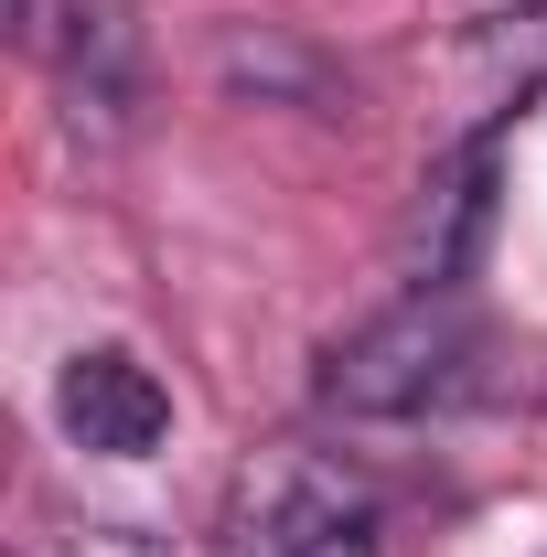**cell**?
<instances>
[{
	"label": "cell",
	"mask_w": 547,
	"mask_h": 557,
	"mask_svg": "<svg viewBox=\"0 0 547 557\" xmlns=\"http://www.w3.org/2000/svg\"><path fill=\"white\" fill-rule=\"evenodd\" d=\"M462 375H473V311H462V289H409V300H387L376 322H354L323 354L312 397L333 418H418V408H440Z\"/></svg>",
	"instance_id": "1"
},
{
	"label": "cell",
	"mask_w": 547,
	"mask_h": 557,
	"mask_svg": "<svg viewBox=\"0 0 547 557\" xmlns=\"http://www.w3.org/2000/svg\"><path fill=\"white\" fill-rule=\"evenodd\" d=\"M54 429L86 461H150L172 440V386L130 344H75L65 375H54Z\"/></svg>",
	"instance_id": "2"
},
{
	"label": "cell",
	"mask_w": 547,
	"mask_h": 557,
	"mask_svg": "<svg viewBox=\"0 0 547 557\" xmlns=\"http://www.w3.org/2000/svg\"><path fill=\"white\" fill-rule=\"evenodd\" d=\"M205 75H215V97H236V108H301V119H343L354 108V75L323 44H301L290 22H215Z\"/></svg>",
	"instance_id": "3"
},
{
	"label": "cell",
	"mask_w": 547,
	"mask_h": 557,
	"mask_svg": "<svg viewBox=\"0 0 547 557\" xmlns=\"http://www.w3.org/2000/svg\"><path fill=\"white\" fill-rule=\"evenodd\" d=\"M547 97V0H515V11H483L451 44V108H462V139H494L505 119H526Z\"/></svg>",
	"instance_id": "4"
},
{
	"label": "cell",
	"mask_w": 547,
	"mask_h": 557,
	"mask_svg": "<svg viewBox=\"0 0 547 557\" xmlns=\"http://www.w3.org/2000/svg\"><path fill=\"white\" fill-rule=\"evenodd\" d=\"M333 525H365V483L333 472L323 450H269L236 493V557H290Z\"/></svg>",
	"instance_id": "5"
},
{
	"label": "cell",
	"mask_w": 547,
	"mask_h": 557,
	"mask_svg": "<svg viewBox=\"0 0 547 557\" xmlns=\"http://www.w3.org/2000/svg\"><path fill=\"white\" fill-rule=\"evenodd\" d=\"M22 54H44V65L65 75L75 119H97V129H119L139 108V22H130V0H54Z\"/></svg>",
	"instance_id": "6"
},
{
	"label": "cell",
	"mask_w": 547,
	"mask_h": 557,
	"mask_svg": "<svg viewBox=\"0 0 547 557\" xmlns=\"http://www.w3.org/2000/svg\"><path fill=\"white\" fill-rule=\"evenodd\" d=\"M483 225H494V139H451V161L418 183L409 214V289H462Z\"/></svg>",
	"instance_id": "7"
},
{
	"label": "cell",
	"mask_w": 547,
	"mask_h": 557,
	"mask_svg": "<svg viewBox=\"0 0 547 557\" xmlns=\"http://www.w3.org/2000/svg\"><path fill=\"white\" fill-rule=\"evenodd\" d=\"M290 557H376V536L365 525H333V536H312V547H290Z\"/></svg>",
	"instance_id": "8"
}]
</instances>
